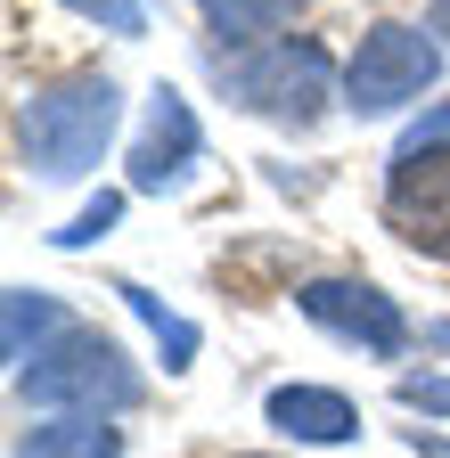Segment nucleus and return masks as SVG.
I'll return each mask as SVG.
<instances>
[{"label":"nucleus","mask_w":450,"mask_h":458,"mask_svg":"<svg viewBox=\"0 0 450 458\" xmlns=\"http://www.w3.org/2000/svg\"><path fill=\"white\" fill-rule=\"evenodd\" d=\"M115 123H123L115 74H66L17 106V156L33 181H82V172H98Z\"/></svg>","instance_id":"f257e3e1"},{"label":"nucleus","mask_w":450,"mask_h":458,"mask_svg":"<svg viewBox=\"0 0 450 458\" xmlns=\"http://www.w3.org/2000/svg\"><path fill=\"white\" fill-rule=\"evenodd\" d=\"M17 393L25 401H41V410H82V418H115V410H132V401L148 393V377L132 369V352L115 335H98V327H66L49 352L33 360V369H17Z\"/></svg>","instance_id":"f03ea898"},{"label":"nucleus","mask_w":450,"mask_h":458,"mask_svg":"<svg viewBox=\"0 0 450 458\" xmlns=\"http://www.w3.org/2000/svg\"><path fill=\"white\" fill-rule=\"evenodd\" d=\"M221 90L246 114L311 131L327 114V98H344V74H335V57L319 41H270V49H246V57H221Z\"/></svg>","instance_id":"7ed1b4c3"},{"label":"nucleus","mask_w":450,"mask_h":458,"mask_svg":"<svg viewBox=\"0 0 450 458\" xmlns=\"http://www.w3.org/2000/svg\"><path fill=\"white\" fill-rule=\"evenodd\" d=\"M442 41L426 25H369L361 49H352V66H344V106L352 114H402L410 98H426L442 82Z\"/></svg>","instance_id":"20e7f679"},{"label":"nucleus","mask_w":450,"mask_h":458,"mask_svg":"<svg viewBox=\"0 0 450 458\" xmlns=\"http://www.w3.org/2000/svg\"><path fill=\"white\" fill-rule=\"evenodd\" d=\"M385 229H393L410 254L450 262V140L393 148V172H385Z\"/></svg>","instance_id":"39448f33"},{"label":"nucleus","mask_w":450,"mask_h":458,"mask_svg":"<svg viewBox=\"0 0 450 458\" xmlns=\"http://www.w3.org/2000/svg\"><path fill=\"white\" fill-rule=\"evenodd\" d=\"M295 311H303L311 327H327L335 344H361L369 360H402V352H410L402 303H393L385 286H369V278H303V286H295Z\"/></svg>","instance_id":"423d86ee"},{"label":"nucleus","mask_w":450,"mask_h":458,"mask_svg":"<svg viewBox=\"0 0 450 458\" xmlns=\"http://www.w3.org/2000/svg\"><path fill=\"white\" fill-rule=\"evenodd\" d=\"M197 156H205V123H197V106H189L181 90H164V82H156L148 123H140V140H132V189H140V197L181 189L189 172H197Z\"/></svg>","instance_id":"0eeeda50"},{"label":"nucleus","mask_w":450,"mask_h":458,"mask_svg":"<svg viewBox=\"0 0 450 458\" xmlns=\"http://www.w3.org/2000/svg\"><path fill=\"white\" fill-rule=\"evenodd\" d=\"M262 418H270V434H287V442H352L361 434V410L335 385H270Z\"/></svg>","instance_id":"6e6552de"},{"label":"nucleus","mask_w":450,"mask_h":458,"mask_svg":"<svg viewBox=\"0 0 450 458\" xmlns=\"http://www.w3.org/2000/svg\"><path fill=\"white\" fill-rule=\"evenodd\" d=\"M197 17H205V33L221 41V49H270L278 33H287L295 17H303V0H197Z\"/></svg>","instance_id":"1a4fd4ad"},{"label":"nucleus","mask_w":450,"mask_h":458,"mask_svg":"<svg viewBox=\"0 0 450 458\" xmlns=\"http://www.w3.org/2000/svg\"><path fill=\"white\" fill-rule=\"evenodd\" d=\"M74 319L58 295H41V286H9V319H0V352H9V369H33L49 344H58Z\"/></svg>","instance_id":"9d476101"},{"label":"nucleus","mask_w":450,"mask_h":458,"mask_svg":"<svg viewBox=\"0 0 450 458\" xmlns=\"http://www.w3.org/2000/svg\"><path fill=\"white\" fill-rule=\"evenodd\" d=\"M17 458H123V426H115V418L66 410V418L25 426V434H17Z\"/></svg>","instance_id":"9b49d317"},{"label":"nucleus","mask_w":450,"mask_h":458,"mask_svg":"<svg viewBox=\"0 0 450 458\" xmlns=\"http://www.w3.org/2000/svg\"><path fill=\"white\" fill-rule=\"evenodd\" d=\"M115 295H123V303H132V311H140V319H148V335H156V344H164V369H173V377H181V369H189V360H197V327H189V319H181V311H164V303H156V295H148V286H132V278H123V286H115Z\"/></svg>","instance_id":"f8f14e48"},{"label":"nucleus","mask_w":450,"mask_h":458,"mask_svg":"<svg viewBox=\"0 0 450 458\" xmlns=\"http://www.w3.org/2000/svg\"><path fill=\"white\" fill-rule=\"evenodd\" d=\"M115 221H123V189H98V197H90L66 229H49V246H58V254H82V246H98Z\"/></svg>","instance_id":"ddd939ff"},{"label":"nucleus","mask_w":450,"mask_h":458,"mask_svg":"<svg viewBox=\"0 0 450 458\" xmlns=\"http://www.w3.org/2000/svg\"><path fill=\"white\" fill-rule=\"evenodd\" d=\"M66 9L98 33H148V0H66Z\"/></svg>","instance_id":"4468645a"},{"label":"nucleus","mask_w":450,"mask_h":458,"mask_svg":"<svg viewBox=\"0 0 450 458\" xmlns=\"http://www.w3.org/2000/svg\"><path fill=\"white\" fill-rule=\"evenodd\" d=\"M402 410H426V418H450V377H402Z\"/></svg>","instance_id":"2eb2a0df"},{"label":"nucleus","mask_w":450,"mask_h":458,"mask_svg":"<svg viewBox=\"0 0 450 458\" xmlns=\"http://www.w3.org/2000/svg\"><path fill=\"white\" fill-rule=\"evenodd\" d=\"M426 140H450V106H426L418 123L402 131V148H426Z\"/></svg>","instance_id":"dca6fc26"},{"label":"nucleus","mask_w":450,"mask_h":458,"mask_svg":"<svg viewBox=\"0 0 450 458\" xmlns=\"http://www.w3.org/2000/svg\"><path fill=\"white\" fill-rule=\"evenodd\" d=\"M426 33H434V41L450 49V0H434V9H426Z\"/></svg>","instance_id":"f3484780"},{"label":"nucleus","mask_w":450,"mask_h":458,"mask_svg":"<svg viewBox=\"0 0 450 458\" xmlns=\"http://www.w3.org/2000/svg\"><path fill=\"white\" fill-rule=\"evenodd\" d=\"M426 335H434V352H450V319H434V327H426Z\"/></svg>","instance_id":"a211bd4d"},{"label":"nucleus","mask_w":450,"mask_h":458,"mask_svg":"<svg viewBox=\"0 0 450 458\" xmlns=\"http://www.w3.org/2000/svg\"><path fill=\"white\" fill-rule=\"evenodd\" d=\"M254 458H270V450H254Z\"/></svg>","instance_id":"6ab92c4d"}]
</instances>
